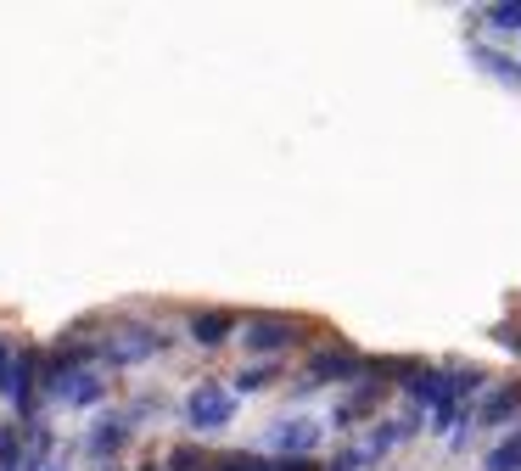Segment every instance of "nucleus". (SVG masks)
<instances>
[{
    "instance_id": "1",
    "label": "nucleus",
    "mask_w": 521,
    "mask_h": 471,
    "mask_svg": "<svg viewBox=\"0 0 521 471\" xmlns=\"http://www.w3.org/2000/svg\"><path fill=\"white\" fill-rule=\"evenodd\" d=\"M191 415H197V427H219V421H230V399L225 393H197Z\"/></svg>"
},
{
    "instance_id": "2",
    "label": "nucleus",
    "mask_w": 521,
    "mask_h": 471,
    "mask_svg": "<svg viewBox=\"0 0 521 471\" xmlns=\"http://www.w3.org/2000/svg\"><path fill=\"white\" fill-rule=\"evenodd\" d=\"M521 466V438H510V443H499V455L488 460V471H516Z\"/></svg>"
}]
</instances>
